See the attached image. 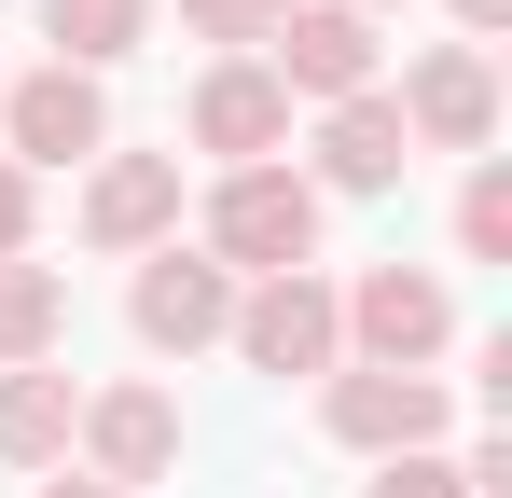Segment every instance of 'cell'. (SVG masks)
I'll list each match as a JSON object with an SVG mask.
<instances>
[{
	"instance_id": "1",
	"label": "cell",
	"mask_w": 512,
	"mask_h": 498,
	"mask_svg": "<svg viewBox=\"0 0 512 498\" xmlns=\"http://www.w3.org/2000/svg\"><path fill=\"white\" fill-rule=\"evenodd\" d=\"M305 249H319V180H291V166H222V194H208V263L236 277H305Z\"/></svg>"
},
{
	"instance_id": "2",
	"label": "cell",
	"mask_w": 512,
	"mask_h": 498,
	"mask_svg": "<svg viewBox=\"0 0 512 498\" xmlns=\"http://www.w3.org/2000/svg\"><path fill=\"white\" fill-rule=\"evenodd\" d=\"M346 346H360V374H429L443 346H457V291L443 277H416V263H374L360 291H333Z\"/></svg>"
},
{
	"instance_id": "3",
	"label": "cell",
	"mask_w": 512,
	"mask_h": 498,
	"mask_svg": "<svg viewBox=\"0 0 512 498\" xmlns=\"http://www.w3.org/2000/svg\"><path fill=\"white\" fill-rule=\"evenodd\" d=\"M388 111H402L416 153H485V139H499V70H485V42H429Z\"/></svg>"
},
{
	"instance_id": "4",
	"label": "cell",
	"mask_w": 512,
	"mask_h": 498,
	"mask_svg": "<svg viewBox=\"0 0 512 498\" xmlns=\"http://www.w3.org/2000/svg\"><path fill=\"white\" fill-rule=\"evenodd\" d=\"M236 360L250 374H346V319H333V291L319 277H263V291H236Z\"/></svg>"
},
{
	"instance_id": "5",
	"label": "cell",
	"mask_w": 512,
	"mask_h": 498,
	"mask_svg": "<svg viewBox=\"0 0 512 498\" xmlns=\"http://www.w3.org/2000/svg\"><path fill=\"white\" fill-rule=\"evenodd\" d=\"M319 415H333V443H360V457H429V443L457 429L443 374H360V360L319 388Z\"/></svg>"
},
{
	"instance_id": "6",
	"label": "cell",
	"mask_w": 512,
	"mask_h": 498,
	"mask_svg": "<svg viewBox=\"0 0 512 498\" xmlns=\"http://www.w3.org/2000/svg\"><path fill=\"white\" fill-rule=\"evenodd\" d=\"M70 443H84V457H97L84 485H111V498H139V485H167V471H180V402H167V388H97V402H84V429H70Z\"/></svg>"
},
{
	"instance_id": "7",
	"label": "cell",
	"mask_w": 512,
	"mask_h": 498,
	"mask_svg": "<svg viewBox=\"0 0 512 498\" xmlns=\"http://www.w3.org/2000/svg\"><path fill=\"white\" fill-rule=\"evenodd\" d=\"M277 97H374V14H346V0H291V28H277Z\"/></svg>"
},
{
	"instance_id": "8",
	"label": "cell",
	"mask_w": 512,
	"mask_h": 498,
	"mask_svg": "<svg viewBox=\"0 0 512 498\" xmlns=\"http://www.w3.org/2000/svg\"><path fill=\"white\" fill-rule=\"evenodd\" d=\"M222 319H236V277H222L208 249H153V263H139V346L194 360V346H222Z\"/></svg>"
},
{
	"instance_id": "9",
	"label": "cell",
	"mask_w": 512,
	"mask_h": 498,
	"mask_svg": "<svg viewBox=\"0 0 512 498\" xmlns=\"http://www.w3.org/2000/svg\"><path fill=\"white\" fill-rule=\"evenodd\" d=\"M277 139H291V97H277V70H263V56H222V70L194 83V153L277 166Z\"/></svg>"
},
{
	"instance_id": "10",
	"label": "cell",
	"mask_w": 512,
	"mask_h": 498,
	"mask_svg": "<svg viewBox=\"0 0 512 498\" xmlns=\"http://www.w3.org/2000/svg\"><path fill=\"white\" fill-rule=\"evenodd\" d=\"M0 125H14L28 166H84L97 139H111V97H97V70H28L14 97H0Z\"/></svg>"
},
{
	"instance_id": "11",
	"label": "cell",
	"mask_w": 512,
	"mask_h": 498,
	"mask_svg": "<svg viewBox=\"0 0 512 498\" xmlns=\"http://www.w3.org/2000/svg\"><path fill=\"white\" fill-rule=\"evenodd\" d=\"M167 222H180V153H111L84 180V236L97 249H167Z\"/></svg>"
},
{
	"instance_id": "12",
	"label": "cell",
	"mask_w": 512,
	"mask_h": 498,
	"mask_svg": "<svg viewBox=\"0 0 512 498\" xmlns=\"http://www.w3.org/2000/svg\"><path fill=\"white\" fill-rule=\"evenodd\" d=\"M402 166H416V139H402L388 97H346L333 125H319V180H333V194H388Z\"/></svg>"
},
{
	"instance_id": "13",
	"label": "cell",
	"mask_w": 512,
	"mask_h": 498,
	"mask_svg": "<svg viewBox=\"0 0 512 498\" xmlns=\"http://www.w3.org/2000/svg\"><path fill=\"white\" fill-rule=\"evenodd\" d=\"M70 429H84V388H70V374H42V360L0 374V457H14V471H56Z\"/></svg>"
},
{
	"instance_id": "14",
	"label": "cell",
	"mask_w": 512,
	"mask_h": 498,
	"mask_svg": "<svg viewBox=\"0 0 512 498\" xmlns=\"http://www.w3.org/2000/svg\"><path fill=\"white\" fill-rule=\"evenodd\" d=\"M42 28H56V70H111V56H139L153 0H42Z\"/></svg>"
},
{
	"instance_id": "15",
	"label": "cell",
	"mask_w": 512,
	"mask_h": 498,
	"mask_svg": "<svg viewBox=\"0 0 512 498\" xmlns=\"http://www.w3.org/2000/svg\"><path fill=\"white\" fill-rule=\"evenodd\" d=\"M70 319V291H56V263H0V374H28L42 346Z\"/></svg>"
},
{
	"instance_id": "16",
	"label": "cell",
	"mask_w": 512,
	"mask_h": 498,
	"mask_svg": "<svg viewBox=\"0 0 512 498\" xmlns=\"http://www.w3.org/2000/svg\"><path fill=\"white\" fill-rule=\"evenodd\" d=\"M457 249H471V263H512V166H471V194H457Z\"/></svg>"
},
{
	"instance_id": "17",
	"label": "cell",
	"mask_w": 512,
	"mask_h": 498,
	"mask_svg": "<svg viewBox=\"0 0 512 498\" xmlns=\"http://www.w3.org/2000/svg\"><path fill=\"white\" fill-rule=\"evenodd\" d=\"M180 28H194V42H277L291 0H180Z\"/></svg>"
},
{
	"instance_id": "18",
	"label": "cell",
	"mask_w": 512,
	"mask_h": 498,
	"mask_svg": "<svg viewBox=\"0 0 512 498\" xmlns=\"http://www.w3.org/2000/svg\"><path fill=\"white\" fill-rule=\"evenodd\" d=\"M374 498H471V485H457V457H388Z\"/></svg>"
},
{
	"instance_id": "19",
	"label": "cell",
	"mask_w": 512,
	"mask_h": 498,
	"mask_svg": "<svg viewBox=\"0 0 512 498\" xmlns=\"http://www.w3.org/2000/svg\"><path fill=\"white\" fill-rule=\"evenodd\" d=\"M0 263H28V166H0Z\"/></svg>"
},
{
	"instance_id": "20",
	"label": "cell",
	"mask_w": 512,
	"mask_h": 498,
	"mask_svg": "<svg viewBox=\"0 0 512 498\" xmlns=\"http://www.w3.org/2000/svg\"><path fill=\"white\" fill-rule=\"evenodd\" d=\"M457 28H471V42H485V28H512V0H457Z\"/></svg>"
},
{
	"instance_id": "21",
	"label": "cell",
	"mask_w": 512,
	"mask_h": 498,
	"mask_svg": "<svg viewBox=\"0 0 512 498\" xmlns=\"http://www.w3.org/2000/svg\"><path fill=\"white\" fill-rule=\"evenodd\" d=\"M42 498H111V485H42Z\"/></svg>"
},
{
	"instance_id": "22",
	"label": "cell",
	"mask_w": 512,
	"mask_h": 498,
	"mask_svg": "<svg viewBox=\"0 0 512 498\" xmlns=\"http://www.w3.org/2000/svg\"><path fill=\"white\" fill-rule=\"evenodd\" d=\"M346 14H374V0H346Z\"/></svg>"
}]
</instances>
